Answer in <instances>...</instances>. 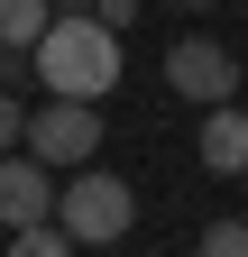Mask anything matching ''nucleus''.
I'll use <instances>...</instances> for the list:
<instances>
[{
  "label": "nucleus",
  "mask_w": 248,
  "mask_h": 257,
  "mask_svg": "<svg viewBox=\"0 0 248 257\" xmlns=\"http://www.w3.org/2000/svg\"><path fill=\"white\" fill-rule=\"evenodd\" d=\"M28 156H46V166H83V156H101V110L55 92L46 110H28Z\"/></svg>",
  "instance_id": "nucleus-3"
},
{
  "label": "nucleus",
  "mask_w": 248,
  "mask_h": 257,
  "mask_svg": "<svg viewBox=\"0 0 248 257\" xmlns=\"http://www.w3.org/2000/svg\"><path fill=\"white\" fill-rule=\"evenodd\" d=\"M46 28H55V0H0V46L10 55H37Z\"/></svg>",
  "instance_id": "nucleus-7"
},
{
  "label": "nucleus",
  "mask_w": 248,
  "mask_h": 257,
  "mask_svg": "<svg viewBox=\"0 0 248 257\" xmlns=\"http://www.w3.org/2000/svg\"><path fill=\"white\" fill-rule=\"evenodd\" d=\"M55 166L46 156H0V230H28V220H55Z\"/></svg>",
  "instance_id": "nucleus-5"
},
{
  "label": "nucleus",
  "mask_w": 248,
  "mask_h": 257,
  "mask_svg": "<svg viewBox=\"0 0 248 257\" xmlns=\"http://www.w3.org/2000/svg\"><path fill=\"white\" fill-rule=\"evenodd\" d=\"M10 257H74V230L65 220H28V230H10Z\"/></svg>",
  "instance_id": "nucleus-8"
},
{
  "label": "nucleus",
  "mask_w": 248,
  "mask_h": 257,
  "mask_svg": "<svg viewBox=\"0 0 248 257\" xmlns=\"http://www.w3.org/2000/svg\"><path fill=\"white\" fill-rule=\"evenodd\" d=\"M175 10H211V0H175Z\"/></svg>",
  "instance_id": "nucleus-12"
},
{
  "label": "nucleus",
  "mask_w": 248,
  "mask_h": 257,
  "mask_svg": "<svg viewBox=\"0 0 248 257\" xmlns=\"http://www.w3.org/2000/svg\"><path fill=\"white\" fill-rule=\"evenodd\" d=\"M0 83H19V55H10V46H0Z\"/></svg>",
  "instance_id": "nucleus-11"
},
{
  "label": "nucleus",
  "mask_w": 248,
  "mask_h": 257,
  "mask_svg": "<svg viewBox=\"0 0 248 257\" xmlns=\"http://www.w3.org/2000/svg\"><path fill=\"white\" fill-rule=\"evenodd\" d=\"M55 10H92V0H55Z\"/></svg>",
  "instance_id": "nucleus-13"
},
{
  "label": "nucleus",
  "mask_w": 248,
  "mask_h": 257,
  "mask_svg": "<svg viewBox=\"0 0 248 257\" xmlns=\"http://www.w3.org/2000/svg\"><path fill=\"white\" fill-rule=\"evenodd\" d=\"M202 166L211 175H248V110L239 101H211L202 110Z\"/></svg>",
  "instance_id": "nucleus-6"
},
{
  "label": "nucleus",
  "mask_w": 248,
  "mask_h": 257,
  "mask_svg": "<svg viewBox=\"0 0 248 257\" xmlns=\"http://www.w3.org/2000/svg\"><path fill=\"white\" fill-rule=\"evenodd\" d=\"M55 220L74 230V248H119L129 220H138V193L119 184V175H101V166H74L65 193H55Z\"/></svg>",
  "instance_id": "nucleus-2"
},
{
  "label": "nucleus",
  "mask_w": 248,
  "mask_h": 257,
  "mask_svg": "<svg viewBox=\"0 0 248 257\" xmlns=\"http://www.w3.org/2000/svg\"><path fill=\"white\" fill-rule=\"evenodd\" d=\"M202 257H248V220H211V230H202Z\"/></svg>",
  "instance_id": "nucleus-9"
},
{
  "label": "nucleus",
  "mask_w": 248,
  "mask_h": 257,
  "mask_svg": "<svg viewBox=\"0 0 248 257\" xmlns=\"http://www.w3.org/2000/svg\"><path fill=\"white\" fill-rule=\"evenodd\" d=\"M10 147H28V110L10 101V92H0V156H10Z\"/></svg>",
  "instance_id": "nucleus-10"
},
{
  "label": "nucleus",
  "mask_w": 248,
  "mask_h": 257,
  "mask_svg": "<svg viewBox=\"0 0 248 257\" xmlns=\"http://www.w3.org/2000/svg\"><path fill=\"white\" fill-rule=\"evenodd\" d=\"M166 83H175L193 110H211V101L239 92V55H230L221 37H175V46H166Z\"/></svg>",
  "instance_id": "nucleus-4"
},
{
  "label": "nucleus",
  "mask_w": 248,
  "mask_h": 257,
  "mask_svg": "<svg viewBox=\"0 0 248 257\" xmlns=\"http://www.w3.org/2000/svg\"><path fill=\"white\" fill-rule=\"evenodd\" d=\"M37 83L65 101H101L119 83V28L101 10H55V28L37 37Z\"/></svg>",
  "instance_id": "nucleus-1"
}]
</instances>
